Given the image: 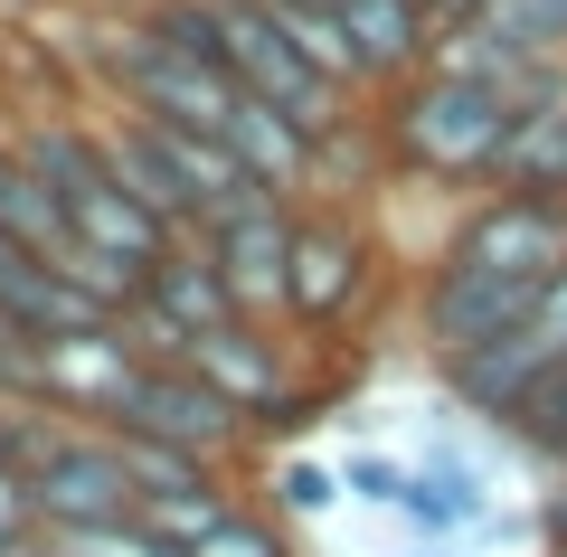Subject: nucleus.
<instances>
[{"label":"nucleus","instance_id":"bb28decb","mask_svg":"<svg viewBox=\"0 0 567 557\" xmlns=\"http://www.w3.org/2000/svg\"><path fill=\"white\" fill-rule=\"evenodd\" d=\"M20 350H29V331H10V321H0V388L20 379Z\"/></svg>","mask_w":567,"mask_h":557},{"label":"nucleus","instance_id":"9d476101","mask_svg":"<svg viewBox=\"0 0 567 557\" xmlns=\"http://www.w3.org/2000/svg\"><path fill=\"white\" fill-rule=\"evenodd\" d=\"M341 10V39L360 58V85L388 95L398 76H416L435 58V20H425V0H331Z\"/></svg>","mask_w":567,"mask_h":557},{"label":"nucleus","instance_id":"1a4fd4ad","mask_svg":"<svg viewBox=\"0 0 567 557\" xmlns=\"http://www.w3.org/2000/svg\"><path fill=\"white\" fill-rule=\"evenodd\" d=\"M114 425H123V435L189 444V454H208V463H237L246 444H256V435H246V416H237V406H227L208 379H189L181 359H171V369H142L133 398L114 406Z\"/></svg>","mask_w":567,"mask_h":557},{"label":"nucleus","instance_id":"f3484780","mask_svg":"<svg viewBox=\"0 0 567 557\" xmlns=\"http://www.w3.org/2000/svg\"><path fill=\"white\" fill-rule=\"evenodd\" d=\"M0 237L39 246V256H58V246H66V208H58V189L29 171L20 142H0Z\"/></svg>","mask_w":567,"mask_h":557},{"label":"nucleus","instance_id":"393cba45","mask_svg":"<svg viewBox=\"0 0 567 557\" xmlns=\"http://www.w3.org/2000/svg\"><path fill=\"white\" fill-rule=\"evenodd\" d=\"M539 538H548V557H567V492L539 510Z\"/></svg>","mask_w":567,"mask_h":557},{"label":"nucleus","instance_id":"9b49d317","mask_svg":"<svg viewBox=\"0 0 567 557\" xmlns=\"http://www.w3.org/2000/svg\"><path fill=\"white\" fill-rule=\"evenodd\" d=\"M218 142L237 152V171L256 179V189H275V199H303L312 189V133L293 114H275L265 95H237L218 123Z\"/></svg>","mask_w":567,"mask_h":557},{"label":"nucleus","instance_id":"5701e85b","mask_svg":"<svg viewBox=\"0 0 567 557\" xmlns=\"http://www.w3.org/2000/svg\"><path fill=\"white\" fill-rule=\"evenodd\" d=\"M227 501H237V473H208V482H189V492H152V501H133V519H152L162 538H181V548H189V538H199L208 519L227 510Z\"/></svg>","mask_w":567,"mask_h":557},{"label":"nucleus","instance_id":"2eb2a0df","mask_svg":"<svg viewBox=\"0 0 567 557\" xmlns=\"http://www.w3.org/2000/svg\"><path fill=\"white\" fill-rule=\"evenodd\" d=\"M483 189H539V199H567V95L511 114V133H502V152H492Z\"/></svg>","mask_w":567,"mask_h":557},{"label":"nucleus","instance_id":"0eeeda50","mask_svg":"<svg viewBox=\"0 0 567 557\" xmlns=\"http://www.w3.org/2000/svg\"><path fill=\"white\" fill-rule=\"evenodd\" d=\"M558 359H567V265L539 283V302H529L502 340H483V350L445 359V388H454V406H464V416L502 425L511 406H520V388L539 379V369H558Z\"/></svg>","mask_w":567,"mask_h":557},{"label":"nucleus","instance_id":"a211bd4d","mask_svg":"<svg viewBox=\"0 0 567 557\" xmlns=\"http://www.w3.org/2000/svg\"><path fill=\"white\" fill-rule=\"evenodd\" d=\"M181 557H303V538H293V519H275L265 501H246V492H237V501H227V510L208 519V529L189 538Z\"/></svg>","mask_w":567,"mask_h":557},{"label":"nucleus","instance_id":"a878e982","mask_svg":"<svg viewBox=\"0 0 567 557\" xmlns=\"http://www.w3.org/2000/svg\"><path fill=\"white\" fill-rule=\"evenodd\" d=\"M425 20H435V29H454V20H483V0H425Z\"/></svg>","mask_w":567,"mask_h":557},{"label":"nucleus","instance_id":"f03ea898","mask_svg":"<svg viewBox=\"0 0 567 557\" xmlns=\"http://www.w3.org/2000/svg\"><path fill=\"white\" fill-rule=\"evenodd\" d=\"M189 379H208L227 406L246 416V435H303L312 416H322V388H312V369L293 359V340H284V321H256V312H227L208 321L199 340L181 350Z\"/></svg>","mask_w":567,"mask_h":557},{"label":"nucleus","instance_id":"b1692460","mask_svg":"<svg viewBox=\"0 0 567 557\" xmlns=\"http://www.w3.org/2000/svg\"><path fill=\"white\" fill-rule=\"evenodd\" d=\"M406 492H416V463H406V454H379V444L341 454V501H369V510H398Z\"/></svg>","mask_w":567,"mask_h":557},{"label":"nucleus","instance_id":"39448f33","mask_svg":"<svg viewBox=\"0 0 567 557\" xmlns=\"http://www.w3.org/2000/svg\"><path fill=\"white\" fill-rule=\"evenodd\" d=\"M133 379H142V350L123 340V321L104 312V321H76V331H29L10 398H39V406H58V416L114 425V406L133 398Z\"/></svg>","mask_w":567,"mask_h":557},{"label":"nucleus","instance_id":"6e6552de","mask_svg":"<svg viewBox=\"0 0 567 557\" xmlns=\"http://www.w3.org/2000/svg\"><path fill=\"white\" fill-rule=\"evenodd\" d=\"M189 237L208 246V265L227 275V302L256 321H275L284 302V237H293V199H275V189H246V199L208 208Z\"/></svg>","mask_w":567,"mask_h":557},{"label":"nucleus","instance_id":"4be33fe9","mask_svg":"<svg viewBox=\"0 0 567 557\" xmlns=\"http://www.w3.org/2000/svg\"><path fill=\"white\" fill-rule=\"evenodd\" d=\"M265 510L293 519V529H303V519H331V510H341V463H322V454L293 444V454L265 473Z\"/></svg>","mask_w":567,"mask_h":557},{"label":"nucleus","instance_id":"4468645a","mask_svg":"<svg viewBox=\"0 0 567 557\" xmlns=\"http://www.w3.org/2000/svg\"><path fill=\"white\" fill-rule=\"evenodd\" d=\"M0 321H10V331H76V321H104V302L85 293V283H66L58 256L0 237Z\"/></svg>","mask_w":567,"mask_h":557},{"label":"nucleus","instance_id":"7ed1b4c3","mask_svg":"<svg viewBox=\"0 0 567 557\" xmlns=\"http://www.w3.org/2000/svg\"><path fill=\"white\" fill-rule=\"evenodd\" d=\"M379 293V246L341 199H293V237H284V302L275 321L293 340H341L360 302Z\"/></svg>","mask_w":567,"mask_h":557},{"label":"nucleus","instance_id":"aec40b11","mask_svg":"<svg viewBox=\"0 0 567 557\" xmlns=\"http://www.w3.org/2000/svg\"><path fill=\"white\" fill-rule=\"evenodd\" d=\"M114 454H123V482H133V501H152V492H189V482H208V473H237V463H208V454H189V444L123 435V425H114Z\"/></svg>","mask_w":567,"mask_h":557},{"label":"nucleus","instance_id":"dca6fc26","mask_svg":"<svg viewBox=\"0 0 567 557\" xmlns=\"http://www.w3.org/2000/svg\"><path fill=\"white\" fill-rule=\"evenodd\" d=\"M265 20L293 39V58H303L322 85H341V95H369V85H360V58H350L341 10H331V0H265Z\"/></svg>","mask_w":567,"mask_h":557},{"label":"nucleus","instance_id":"412c9836","mask_svg":"<svg viewBox=\"0 0 567 557\" xmlns=\"http://www.w3.org/2000/svg\"><path fill=\"white\" fill-rule=\"evenodd\" d=\"M48 557H181V538H162L152 519L114 510V519H76V529H39Z\"/></svg>","mask_w":567,"mask_h":557},{"label":"nucleus","instance_id":"ddd939ff","mask_svg":"<svg viewBox=\"0 0 567 557\" xmlns=\"http://www.w3.org/2000/svg\"><path fill=\"white\" fill-rule=\"evenodd\" d=\"M66 237H76V246H95V256L152 265V256L171 246V227H162V218H152V208H142L133 189H123V179L95 161V171H85L76 189H66Z\"/></svg>","mask_w":567,"mask_h":557},{"label":"nucleus","instance_id":"423d86ee","mask_svg":"<svg viewBox=\"0 0 567 557\" xmlns=\"http://www.w3.org/2000/svg\"><path fill=\"white\" fill-rule=\"evenodd\" d=\"M20 492H29V519H39V529H76V519L133 510V482H123L114 425L48 416L39 444H29V463H20Z\"/></svg>","mask_w":567,"mask_h":557},{"label":"nucleus","instance_id":"6ab92c4d","mask_svg":"<svg viewBox=\"0 0 567 557\" xmlns=\"http://www.w3.org/2000/svg\"><path fill=\"white\" fill-rule=\"evenodd\" d=\"M502 435L520 444V454H539V463H558V473H567V359L520 388V406L502 416Z\"/></svg>","mask_w":567,"mask_h":557},{"label":"nucleus","instance_id":"f257e3e1","mask_svg":"<svg viewBox=\"0 0 567 557\" xmlns=\"http://www.w3.org/2000/svg\"><path fill=\"white\" fill-rule=\"evenodd\" d=\"M369 123H379L388 171L425 179V189H483L492 152H502V133H511V104L492 95L483 76L425 58L416 76L388 85V114H369Z\"/></svg>","mask_w":567,"mask_h":557},{"label":"nucleus","instance_id":"f8f14e48","mask_svg":"<svg viewBox=\"0 0 567 557\" xmlns=\"http://www.w3.org/2000/svg\"><path fill=\"white\" fill-rule=\"evenodd\" d=\"M133 302H142L152 321H171V331H181V350L208 331V321L237 312V302H227V275L208 265V246H199V237H171L162 256L142 265V293H133Z\"/></svg>","mask_w":567,"mask_h":557},{"label":"nucleus","instance_id":"20e7f679","mask_svg":"<svg viewBox=\"0 0 567 557\" xmlns=\"http://www.w3.org/2000/svg\"><path fill=\"white\" fill-rule=\"evenodd\" d=\"M567 265V199L539 189H492L435 246V275H473V283H511V293H539Z\"/></svg>","mask_w":567,"mask_h":557}]
</instances>
